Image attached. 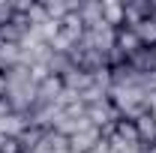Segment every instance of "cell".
<instances>
[{
    "instance_id": "ba28073f",
    "label": "cell",
    "mask_w": 156,
    "mask_h": 153,
    "mask_svg": "<svg viewBox=\"0 0 156 153\" xmlns=\"http://www.w3.org/2000/svg\"><path fill=\"white\" fill-rule=\"evenodd\" d=\"M123 6H126V24L123 27H135V24H141L144 18L153 15V3L150 0H129Z\"/></svg>"
},
{
    "instance_id": "52a82bcc",
    "label": "cell",
    "mask_w": 156,
    "mask_h": 153,
    "mask_svg": "<svg viewBox=\"0 0 156 153\" xmlns=\"http://www.w3.org/2000/svg\"><path fill=\"white\" fill-rule=\"evenodd\" d=\"M135 132H138V144L156 147V117L150 111H144L141 117H135Z\"/></svg>"
},
{
    "instance_id": "4fadbf2b",
    "label": "cell",
    "mask_w": 156,
    "mask_h": 153,
    "mask_svg": "<svg viewBox=\"0 0 156 153\" xmlns=\"http://www.w3.org/2000/svg\"><path fill=\"white\" fill-rule=\"evenodd\" d=\"M21 54H24V48H21V45L6 42V45L0 48V72H9L12 66H18V63H21Z\"/></svg>"
},
{
    "instance_id": "8992f818",
    "label": "cell",
    "mask_w": 156,
    "mask_h": 153,
    "mask_svg": "<svg viewBox=\"0 0 156 153\" xmlns=\"http://www.w3.org/2000/svg\"><path fill=\"white\" fill-rule=\"evenodd\" d=\"M30 153H69V138L54 132V129H48V132L42 135V141H39Z\"/></svg>"
},
{
    "instance_id": "5bb4252c",
    "label": "cell",
    "mask_w": 156,
    "mask_h": 153,
    "mask_svg": "<svg viewBox=\"0 0 156 153\" xmlns=\"http://www.w3.org/2000/svg\"><path fill=\"white\" fill-rule=\"evenodd\" d=\"M24 126H27V117H21V114L0 117V135H6V138H18L24 132Z\"/></svg>"
},
{
    "instance_id": "e0dca14e",
    "label": "cell",
    "mask_w": 156,
    "mask_h": 153,
    "mask_svg": "<svg viewBox=\"0 0 156 153\" xmlns=\"http://www.w3.org/2000/svg\"><path fill=\"white\" fill-rule=\"evenodd\" d=\"M0 153H21L18 138H6V135H0Z\"/></svg>"
},
{
    "instance_id": "8fae6325",
    "label": "cell",
    "mask_w": 156,
    "mask_h": 153,
    "mask_svg": "<svg viewBox=\"0 0 156 153\" xmlns=\"http://www.w3.org/2000/svg\"><path fill=\"white\" fill-rule=\"evenodd\" d=\"M114 48H120V51L129 57V54H135L138 48H141V39L135 36L132 27H117L114 30Z\"/></svg>"
},
{
    "instance_id": "6da1fadb",
    "label": "cell",
    "mask_w": 156,
    "mask_h": 153,
    "mask_svg": "<svg viewBox=\"0 0 156 153\" xmlns=\"http://www.w3.org/2000/svg\"><path fill=\"white\" fill-rule=\"evenodd\" d=\"M147 96L150 93L144 87H111L108 99L117 108L120 120H135V117H141L147 111Z\"/></svg>"
},
{
    "instance_id": "d6986e66",
    "label": "cell",
    "mask_w": 156,
    "mask_h": 153,
    "mask_svg": "<svg viewBox=\"0 0 156 153\" xmlns=\"http://www.w3.org/2000/svg\"><path fill=\"white\" fill-rule=\"evenodd\" d=\"M9 114H15V111H12V105H9V99L3 96V99H0V117H9Z\"/></svg>"
},
{
    "instance_id": "ac0fdd59",
    "label": "cell",
    "mask_w": 156,
    "mask_h": 153,
    "mask_svg": "<svg viewBox=\"0 0 156 153\" xmlns=\"http://www.w3.org/2000/svg\"><path fill=\"white\" fill-rule=\"evenodd\" d=\"M15 15V9H12V3H6V0H0V27L3 24H9V18Z\"/></svg>"
},
{
    "instance_id": "30bf717a",
    "label": "cell",
    "mask_w": 156,
    "mask_h": 153,
    "mask_svg": "<svg viewBox=\"0 0 156 153\" xmlns=\"http://www.w3.org/2000/svg\"><path fill=\"white\" fill-rule=\"evenodd\" d=\"M102 21L108 24V27H123L126 24V6L120 3V0H102Z\"/></svg>"
},
{
    "instance_id": "44dd1931",
    "label": "cell",
    "mask_w": 156,
    "mask_h": 153,
    "mask_svg": "<svg viewBox=\"0 0 156 153\" xmlns=\"http://www.w3.org/2000/svg\"><path fill=\"white\" fill-rule=\"evenodd\" d=\"M3 45H6V39H3V33H0V48H3Z\"/></svg>"
},
{
    "instance_id": "5b68a950",
    "label": "cell",
    "mask_w": 156,
    "mask_h": 153,
    "mask_svg": "<svg viewBox=\"0 0 156 153\" xmlns=\"http://www.w3.org/2000/svg\"><path fill=\"white\" fill-rule=\"evenodd\" d=\"M60 93H63V81L57 75H48L39 81L36 87V105H57Z\"/></svg>"
},
{
    "instance_id": "7a4b0ae2",
    "label": "cell",
    "mask_w": 156,
    "mask_h": 153,
    "mask_svg": "<svg viewBox=\"0 0 156 153\" xmlns=\"http://www.w3.org/2000/svg\"><path fill=\"white\" fill-rule=\"evenodd\" d=\"M87 120H90L96 129H102V135H105V132L114 129V123L120 120V114H117V108L111 105V99H102V102L87 105Z\"/></svg>"
},
{
    "instance_id": "ffe728a7",
    "label": "cell",
    "mask_w": 156,
    "mask_h": 153,
    "mask_svg": "<svg viewBox=\"0 0 156 153\" xmlns=\"http://www.w3.org/2000/svg\"><path fill=\"white\" fill-rule=\"evenodd\" d=\"M6 90H9V84H6V72H0V99L6 96Z\"/></svg>"
},
{
    "instance_id": "7c38bea8",
    "label": "cell",
    "mask_w": 156,
    "mask_h": 153,
    "mask_svg": "<svg viewBox=\"0 0 156 153\" xmlns=\"http://www.w3.org/2000/svg\"><path fill=\"white\" fill-rule=\"evenodd\" d=\"M78 15H81V21H84L87 30H90V27H99V24H102V0H87V3H81Z\"/></svg>"
},
{
    "instance_id": "3957f363",
    "label": "cell",
    "mask_w": 156,
    "mask_h": 153,
    "mask_svg": "<svg viewBox=\"0 0 156 153\" xmlns=\"http://www.w3.org/2000/svg\"><path fill=\"white\" fill-rule=\"evenodd\" d=\"M30 30H33V24L27 21V15H18V12L9 18V24L0 27L3 39H6V42H15V45H24V42L30 39Z\"/></svg>"
},
{
    "instance_id": "9a60e30c",
    "label": "cell",
    "mask_w": 156,
    "mask_h": 153,
    "mask_svg": "<svg viewBox=\"0 0 156 153\" xmlns=\"http://www.w3.org/2000/svg\"><path fill=\"white\" fill-rule=\"evenodd\" d=\"M48 132V129H39V126H24V132L18 135V144H21V153H30L33 147H36L39 141H42V135Z\"/></svg>"
},
{
    "instance_id": "603a6c76",
    "label": "cell",
    "mask_w": 156,
    "mask_h": 153,
    "mask_svg": "<svg viewBox=\"0 0 156 153\" xmlns=\"http://www.w3.org/2000/svg\"><path fill=\"white\" fill-rule=\"evenodd\" d=\"M69 153H72V150H69Z\"/></svg>"
},
{
    "instance_id": "2e32d148",
    "label": "cell",
    "mask_w": 156,
    "mask_h": 153,
    "mask_svg": "<svg viewBox=\"0 0 156 153\" xmlns=\"http://www.w3.org/2000/svg\"><path fill=\"white\" fill-rule=\"evenodd\" d=\"M114 132L126 141V144H138V132H135V120H117Z\"/></svg>"
},
{
    "instance_id": "277c9868",
    "label": "cell",
    "mask_w": 156,
    "mask_h": 153,
    "mask_svg": "<svg viewBox=\"0 0 156 153\" xmlns=\"http://www.w3.org/2000/svg\"><path fill=\"white\" fill-rule=\"evenodd\" d=\"M99 141H102V129L84 126V129H78L75 135H69V150L72 153H90Z\"/></svg>"
},
{
    "instance_id": "9c48e42d",
    "label": "cell",
    "mask_w": 156,
    "mask_h": 153,
    "mask_svg": "<svg viewBox=\"0 0 156 153\" xmlns=\"http://www.w3.org/2000/svg\"><path fill=\"white\" fill-rule=\"evenodd\" d=\"M63 81V90H72V93H84L90 84H93V75L90 72H84V69H78V66H72L66 75L60 78Z\"/></svg>"
},
{
    "instance_id": "7402d4cb",
    "label": "cell",
    "mask_w": 156,
    "mask_h": 153,
    "mask_svg": "<svg viewBox=\"0 0 156 153\" xmlns=\"http://www.w3.org/2000/svg\"><path fill=\"white\" fill-rule=\"evenodd\" d=\"M150 3H153V12H156V0H150Z\"/></svg>"
}]
</instances>
